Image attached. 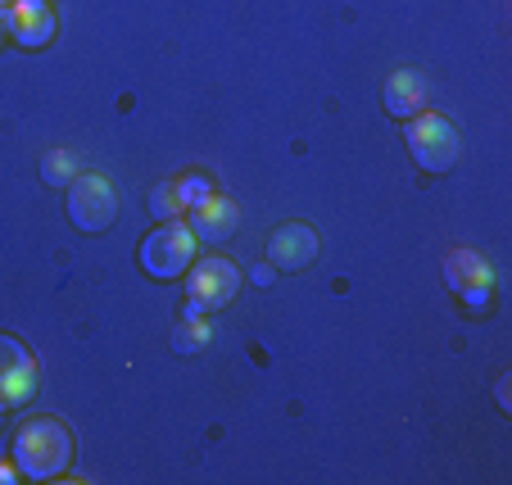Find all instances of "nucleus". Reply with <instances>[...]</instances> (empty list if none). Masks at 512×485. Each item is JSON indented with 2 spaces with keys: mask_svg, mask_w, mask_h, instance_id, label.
I'll return each instance as SVG.
<instances>
[{
  "mask_svg": "<svg viewBox=\"0 0 512 485\" xmlns=\"http://www.w3.org/2000/svg\"><path fill=\"white\" fill-rule=\"evenodd\" d=\"M37 390V359L19 336L0 331V408H23Z\"/></svg>",
  "mask_w": 512,
  "mask_h": 485,
  "instance_id": "7",
  "label": "nucleus"
},
{
  "mask_svg": "<svg viewBox=\"0 0 512 485\" xmlns=\"http://www.w3.org/2000/svg\"><path fill=\"white\" fill-rule=\"evenodd\" d=\"M14 467H19L23 481H55L73 467V431L68 422L50 418H28L14 431Z\"/></svg>",
  "mask_w": 512,
  "mask_h": 485,
  "instance_id": "1",
  "label": "nucleus"
},
{
  "mask_svg": "<svg viewBox=\"0 0 512 485\" xmlns=\"http://www.w3.org/2000/svg\"><path fill=\"white\" fill-rule=\"evenodd\" d=\"M241 268L223 254H195V263L186 268V313H213L241 295Z\"/></svg>",
  "mask_w": 512,
  "mask_h": 485,
  "instance_id": "5",
  "label": "nucleus"
},
{
  "mask_svg": "<svg viewBox=\"0 0 512 485\" xmlns=\"http://www.w3.org/2000/svg\"><path fill=\"white\" fill-rule=\"evenodd\" d=\"M150 214H155V218H182V204H177L173 182H164L155 195H150Z\"/></svg>",
  "mask_w": 512,
  "mask_h": 485,
  "instance_id": "14",
  "label": "nucleus"
},
{
  "mask_svg": "<svg viewBox=\"0 0 512 485\" xmlns=\"http://www.w3.org/2000/svg\"><path fill=\"white\" fill-rule=\"evenodd\" d=\"M186 227L195 232V241L223 245V241H232L236 227H241V204H236L232 195H209L204 204H195V209H191Z\"/></svg>",
  "mask_w": 512,
  "mask_h": 485,
  "instance_id": "9",
  "label": "nucleus"
},
{
  "mask_svg": "<svg viewBox=\"0 0 512 485\" xmlns=\"http://www.w3.org/2000/svg\"><path fill=\"white\" fill-rule=\"evenodd\" d=\"M404 141L422 173H449V168L463 159V132H458L440 109H422L417 118H408Z\"/></svg>",
  "mask_w": 512,
  "mask_h": 485,
  "instance_id": "2",
  "label": "nucleus"
},
{
  "mask_svg": "<svg viewBox=\"0 0 512 485\" xmlns=\"http://www.w3.org/2000/svg\"><path fill=\"white\" fill-rule=\"evenodd\" d=\"M118 186L109 182L105 173H73L68 177V195H64V209H68V223L78 232L96 236L109 232L118 218Z\"/></svg>",
  "mask_w": 512,
  "mask_h": 485,
  "instance_id": "4",
  "label": "nucleus"
},
{
  "mask_svg": "<svg viewBox=\"0 0 512 485\" xmlns=\"http://www.w3.org/2000/svg\"><path fill=\"white\" fill-rule=\"evenodd\" d=\"M318 250H322L318 232H313L309 223H281L268 241V263L277 272H300L318 259Z\"/></svg>",
  "mask_w": 512,
  "mask_h": 485,
  "instance_id": "8",
  "label": "nucleus"
},
{
  "mask_svg": "<svg viewBox=\"0 0 512 485\" xmlns=\"http://www.w3.org/2000/svg\"><path fill=\"white\" fill-rule=\"evenodd\" d=\"M46 173H68V155H50L46 159Z\"/></svg>",
  "mask_w": 512,
  "mask_h": 485,
  "instance_id": "17",
  "label": "nucleus"
},
{
  "mask_svg": "<svg viewBox=\"0 0 512 485\" xmlns=\"http://www.w3.org/2000/svg\"><path fill=\"white\" fill-rule=\"evenodd\" d=\"M173 191H177V204H182V214H191L195 204H204V200L213 195V186H209V177L186 173V177H173Z\"/></svg>",
  "mask_w": 512,
  "mask_h": 485,
  "instance_id": "12",
  "label": "nucleus"
},
{
  "mask_svg": "<svg viewBox=\"0 0 512 485\" xmlns=\"http://www.w3.org/2000/svg\"><path fill=\"white\" fill-rule=\"evenodd\" d=\"M10 37V0H0V41Z\"/></svg>",
  "mask_w": 512,
  "mask_h": 485,
  "instance_id": "16",
  "label": "nucleus"
},
{
  "mask_svg": "<svg viewBox=\"0 0 512 485\" xmlns=\"http://www.w3.org/2000/svg\"><path fill=\"white\" fill-rule=\"evenodd\" d=\"M494 395H499V408H503V413H512V399H508V377H499V386H494Z\"/></svg>",
  "mask_w": 512,
  "mask_h": 485,
  "instance_id": "15",
  "label": "nucleus"
},
{
  "mask_svg": "<svg viewBox=\"0 0 512 485\" xmlns=\"http://www.w3.org/2000/svg\"><path fill=\"white\" fill-rule=\"evenodd\" d=\"M10 37L28 50H41L55 41V10L50 0H10Z\"/></svg>",
  "mask_w": 512,
  "mask_h": 485,
  "instance_id": "10",
  "label": "nucleus"
},
{
  "mask_svg": "<svg viewBox=\"0 0 512 485\" xmlns=\"http://www.w3.org/2000/svg\"><path fill=\"white\" fill-rule=\"evenodd\" d=\"M272 272H277V268H272V263H268V268H259V272H254V282H259V286H268V282H272Z\"/></svg>",
  "mask_w": 512,
  "mask_h": 485,
  "instance_id": "19",
  "label": "nucleus"
},
{
  "mask_svg": "<svg viewBox=\"0 0 512 485\" xmlns=\"http://www.w3.org/2000/svg\"><path fill=\"white\" fill-rule=\"evenodd\" d=\"M0 481L14 485V481H19V467H14V463H0Z\"/></svg>",
  "mask_w": 512,
  "mask_h": 485,
  "instance_id": "18",
  "label": "nucleus"
},
{
  "mask_svg": "<svg viewBox=\"0 0 512 485\" xmlns=\"http://www.w3.org/2000/svg\"><path fill=\"white\" fill-rule=\"evenodd\" d=\"M195 254H200V241H195V232L186 223H159L155 232H145L141 245H136V263H141V272L155 277V282H177V277H186Z\"/></svg>",
  "mask_w": 512,
  "mask_h": 485,
  "instance_id": "3",
  "label": "nucleus"
},
{
  "mask_svg": "<svg viewBox=\"0 0 512 485\" xmlns=\"http://www.w3.org/2000/svg\"><path fill=\"white\" fill-rule=\"evenodd\" d=\"M381 100H386V114L399 118V123H408V118H417L426 109V82L417 68H395L386 82V91H381Z\"/></svg>",
  "mask_w": 512,
  "mask_h": 485,
  "instance_id": "11",
  "label": "nucleus"
},
{
  "mask_svg": "<svg viewBox=\"0 0 512 485\" xmlns=\"http://www.w3.org/2000/svg\"><path fill=\"white\" fill-rule=\"evenodd\" d=\"M204 345H209V322H200L195 313L182 318V327L173 336V350H204Z\"/></svg>",
  "mask_w": 512,
  "mask_h": 485,
  "instance_id": "13",
  "label": "nucleus"
},
{
  "mask_svg": "<svg viewBox=\"0 0 512 485\" xmlns=\"http://www.w3.org/2000/svg\"><path fill=\"white\" fill-rule=\"evenodd\" d=\"M445 282L458 295V304L472 313L490 309L494 300V263L481 250H449L445 254Z\"/></svg>",
  "mask_w": 512,
  "mask_h": 485,
  "instance_id": "6",
  "label": "nucleus"
}]
</instances>
